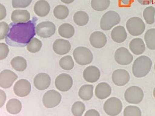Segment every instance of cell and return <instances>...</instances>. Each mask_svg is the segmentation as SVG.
<instances>
[{"instance_id":"6da1fadb","label":"cell","mask_w":155,"mask_h":116,"mask_svg":"<svg viewBox=\"0 0 155 116\" xmlns=\"http://www.w3.org/2000/svg\"><path fill=\"white\" fill-rule=\"evenodd\" d=\"M37 18L34 17L32 20L24 23H11L9 25V32L5 42L10 46L24 47L27 46L35 35Z\"/></svg>"},{"instance_id":"7a4b0ae2","label":"cell","mask_w":155,"mask_h":116,"mask_svg":"<svg viewBox=\"0 0 155 116\" xmlns=\"http://www.w3.org/2000/svg\"><path fill=\"white\" fill-rule=\"evenodd\" d=\"M152 67V61L147 56H140L134 62L132 72L136 78H143L147 76Z\"/></svg>"},{"instance_id":"3957f363","label":"cell","mask_w":155,"mask_h":116,"mask_svg":"<svg viewBox=\"0 0 155 116\" xmlns=\"http://www.w3.org/2000/svg\"><path fill=\"white\" fill-rule=\"evenodd\" d=\"M121 17L119 14L114 11H109L104 15L100 21V27L104 31L110 30L119 24Z\"/></svg>"},{"instance_id":"277c9868","label":"cell","mask_w":155,"mask_h":116,"mask_svg":"<svg viewBox=\"0 0 155 116\" xmlns=\"http://www.w3.org/2000/svg\"><path fill=\"white\" fill-rule=\"evenodd\" d=\"M73 56L77 63L85 66L92 63L93 56L89 49L84 47H78L74 50Z\"/></svg>"},{"instance_id":"5b68a950","label":"cell","mask_w":155,"mask_h":116,"mask_svg":"<svg viewBox=\"0 0 155 116\" xmlns=\"http://www.w3.org/2000/svg\"><path fill=\"white\" fill-rule=\"evenodd\" d=\"M126 28L130 34L139 36L143 34L146 29V25L142 19L137 17L131 18L127 22Z\"/></svg>"},{"instance_id":"8992f818","label":"cell","mask_w":155,"mask_h":116,"mask_svg":"<svg viewBox=\"0 0 155 116\" xmlns=\"http://www.w3.org/2000/svg\"><path fill=\"white\" fill-rule=\"evenodd\" d=\"M144 93L142 89L138 86H133L128 88L125 91V100L131 104L140 103L144 98Z\"/></svg>"},{"instance_id":"52a82bcc","label":"cell","mask_w":155,"mask_h":116,"mask_svg":"<svg viewBox=\"0 0 155 116\" xmlns=\"http://www.w3.org/2000/svg\"><path fill=\"white\" fill-rule=\"evenodd\" d=\"M103 108L106 114L109 116H117L122 112L123 105L119 99L112 97L105 102Z\"/></svg>"},{"instance_id":"ba28073f","label":"cell","mask_w":155,"mask_h":116,"mask_svg":"<svg viewBox=\"0 0 155 116\" xmlns=\"http://www.w3.org/2000/svg\"><path fill=\"white\" fill-rule=\"evenodd\" d=\"M62 96L59 92L51 90L46 92L43 98V103L45 107L52 109L60 103Z\"/></svg>"},{"instance_id":"9c48e42d","label":"cell","mask_w":155,"mask_h":116,"mask_svg":"<svg viewBox=\"0 0 155 116\" xmlns=\"http://www.w3.org/2000/svg\"><path fill=\"white\" fill-rule=\"evenodd\" d=\"M56 32V26L51 22H43L36 26V32L38 36L43 38L52 37Z\"/></svg>"},{"instance_id":"30bf717a","label":"cell","mask_w":155,"mask_h":116,"mask_svg":"<svg viewBox=\"0 0 155 116\" xmlns=\"http://www.w3.org/2000/svg\"><path fill=\"white\" fill-rule=\"evenodd\" d=\"M56 88L61 92L70 90L73 85V80L70 75L61 74L56 78L55 82Z\"/></svg>"},{"instance_id":"8fae6325","label":"cell","mask_w":155,"mask_h":116,"mask_svg":"<svg viewBox=\"0 0 155 116\" xmlns=\"http://www.w3.org/2000/svg\"><path fill=\"white\" fill-rule=\"evenodd\" d=\"M134 57L128 49L124 47L118 48L115 53V60L117 63L126 66L133 62Z\"/></svg>"},{"instance_id":"7c38bea8","label":"cell","mask_w":155,"mask_h":116,"mask_svg":"<svg viewBox=\"0 0 155 116\" xmlns=\"http://www.w3.org/2000/svg\"><path fill=\"white\" fill-rule=\"evenodd\" d=\"M17 78V75L14 72L10 70H4L0 74V86L4 89H9Z\"/></svg>"},{"instance_id":"4fadbf2b","label":"cell","mask_w":155,"mask_h":116,"mask_svg":"<svg viewBox=\"0 0 155 116\" xmlns=\"http://www.w3.org/2000/svg\"><path fill=\"white\" fill-rule=\"evenodd\" d=\"M112 79L114 84L117 86H124L128 83L130 76L127 71L124 69H117L112 74Z\"/></svg>"},{"instance_id":"5bb4252c","label":"cell","mask_w":155,"mask_h":116,"mask_svg":"<svg viewBox=\"0 0 155 116\" xmlns=\"http://www.w3.org/2000/svg\"><path fill=\"white\" fill-rule=\"evenodd\" d=\"M14 92L19 97H25L30 93L31 85L25 79H21L16 82L14 86Z\"/></svg>"},{"instance_id":"9a60e30c","label":"cell","mask_w":155,"mask_h":116,"mask_svg":"<svg viewBox=\"0 0 155 116\" xmlns=\"http://www.w3.org/2000/svg\"><path fill=\"white\" fill-rule=\"evenodd\" d=\"M51 78L47 74L39 73L37 75L34 79V85L36 89L41 91L45 90L51 85Z\"/></svg>"},{"instance_id":"2e32d148","label":"cell","mask_w":155,"mask_h":116,"mask_svg":"<svg viewBox=\"0 0 155 116\" xmlns=\"http://www.w3.org/2000/svg\"><path fill=\"white\" fill-rule=\"evenodd\" d=\"M90 42L94 48L101 49L106 44L107 38L104 33L100 31H96L91 35Z\"/></svg>"},{"instance_id":"e0dca14e","label":"cell","mask_w":155,"mask_h":116,"mask_svg":"<svg viewBox=\"0 0 155 116\" xmlns=\"http://www.w3.org/2000/svg\"><path fill=\"white\" fill-rule=\"evenodd\" d=\"M99 69L94 66H89L83 72V78L87 82L93 83L97 82L100 78Z\"/></svg>"},{"instance_id":"ac0fdd59","label":"cell","mask_w":155,"mask_h":116,"mask_svg":"<svg viewBox=\"0 0 155 116\" xmlns=\"http://www.w3.org/2000/svg\"><path fill=\"white\" fill-rule=\"evenodd\" d=\"M71 45L68 41L62 39H57L53 45L54 51L59 55L67 54L70 52Z\"/></svg>"},{"instance_id":"d6986e66","label":"cell","mask_w":155,"mask_h":116,"mask_svg":"<svg viewBox=\"0 0 155 116\" xmlns=\"http://www.w3.org/2000/svg\"><path fill=\"white\" fill-rule=\"evenodd\" d=\"M112 93L111 86L107 83L102 82L97 85L95 88V95L100 100H104L109 97Z\"/></svg>"},{"instance_id":"ffe728a7","label":"cell","mask_w":155,"mask_h":116,"mask_svg":"<svg viewBox=\"0 0 155 116\" xmlns=\"http://www.w3.org/2000/svg\"><path fill=\"white\" fill-rule=\"evenodd\" d=\"M111 38L114 42L122 43L126 40L128 34L123 26H118L115 27L111 33Z\"/></svg>"},{"instance_id":"44dd1931","label":"cell","mask_w":155,"mask_h":116,"mask_svg":"<svg viewBox=\"0 0 155 116\" xmlns=\"http://www.w3.org/2000/svg\"><path fill=\"white\" fill-rule=\"evenodd\" d=\"M34 11L37 16L43 17L47 16L50 11V6L45 0H39L35 4Z\"/></svg>"},{"instance_id":"7402d4cb","label":"cell","mask_w":155,"mask_h":116,"mask_svg":"<svg viewBox=\"0 0 155 116\" xmlns=\"http://www.w3.org/2000/svg\"><path fill=\"white\" fill-rule=\"evenodd\" d=\"M130 50L136 55H142L146 50L145 42L143 39L137 38L131 40L129 44Z\"/></svg>"},{"instance_id":"603a6c76","label":"cell","mask_w":155,"mask_h":116,"mask_svg":"<svg viewBox=\"0 0 155 116\" xmlns=\"http://www.w3.org/2000/svg\"><path fill=\"white\" fill-rule=\"evenodd\" d=\"M30 14L25 10H15L12 13L11 19L14 23H24L30 20Z\"/></svg>"},{"instance_id":"cb8c5ba5","label":"cell","mask_w":155,"mask_h":116,"mask_svg":"<svg viewBox=\"0 0 155 116\" xmlns=\"http://www.w3.org/2000/svg\"><path fill=\"white\" fill-rule=\"evenodd\" d=\"M22 105L20 101L17 99H12L8 101L6 105V110L9 113L16 115L22 110Z\"/></svg>"},{"instance_id":"d4e9b609","label":"cell","mask_w":155,"mask_h":116,"mask_svg":"<svg viewBox=\"0 0 155 116\" xmlns=\"http://www.w3.org/2000/svg\"><path fill=\"white\" fill-rule=\"evenodd\" d=\"M94 86L92 85H85L80 88L79 96L84 101H89L93 96Z\"/></svg>"},{"instance_id":"484cf974","label":"cell","mask_w":155,"mask_h":116,"mask_svg":"<svg viewBox=\"0 0 155 116\" xmlns=\"http://www.w3.org/2000/svg\"><path fill=\"white\" fill-rule=\"evenodd\" d=\"M58 32L62 37L69 39L74 35L75 29L72 25L65 23L59 27Z\"/></svg>"},{"instance_id":"4316f807","label":"cell","mask_w":155,"mask_h":116,"mask_svg":"<svg viewBox=\"0 0 155 116\" xmlns=\"http://www.w3.org/2000/svg\"><path fill=\"white\" fill-rule=\"evenodd\" d=\"M11 64L13 69L18 72H23L27 67V63L26 59L20 56L14 58L12 60Z\"/></svg>"},{"instance_id":"83f0119b","label":"cell","mask_w":155,"mask_h":116,"mask_svg":"<svg viewBox=\"0 0 155 116\" xmlns=\"http://www.w3.org/2000/svg\"><path fill=\"white\" fill-rule=\"evenodd\" d=\"M145 43L148 49L155 50V29H150L147 31L144 36Z\"/></svg>"},{"instance_id":"f1b7e54d","label":"cell","mask_w":155,"mask_h":116,"mask_svg":"<svg viewBox=\"0 0 155 116\" xmlns=\"http://www.w3.org/2000/svg\"><path fill=\"white\" fill-rule=\"evenodd\" d=\"M74 21L76 24L79 26H85L87 24L89 20V17L87 13L85 12H77L74 15Z\"/></svg>"},{"instance_id":"f546056e","label":"cell","mask_w":155,"mask_h":116,"mask_svg":"<svg viewBox=\"0 0 155 116\" xmlns=\"http://www.w3.org/2000/svg\"><path fill=\"white\" fill-rule=\"evenodd\" d=\"M54 15L56 18L59 20L66 19L69 15V9L64 5H58L54 9Z\"/></svg>"},{"instance_id":"4dcf8cb0","label":"cell","mask_w":155,"mask_h":116,"mask_svg":"<svg viewBox=\"0 0 155 116\" xmlns=\"http://www.w3.org/2000/svg\"><path fill=\"white\" fill-rule=\"evenodd\" d=\"M91 4L94 10L103 11L109 7L110 0H92Z\"/></svg>"},{"instance_id":"1f68e13d","label":"cell","mask_w":155,"mask_h":116,"mask_svg":"<svg viewBox=\"0 0 155 116\" xmlns=\"http://www.w3.org/2000/svg\"><path fill=\"white\" fill-rule=\"evenodd\" d=\"M143 17L147 24H153L155 21V8L153 6H149L144 9Z\"/></svg>"},{"instance_id":"d6a6232c","label":"cell","mask_w":155,"mask_h":116,"mask_svg":"<svg viewBox=\"0 0 155 116\" xmlns=\"http://www.w3.org/2000/svg\"><path fill=\"white\" fill-rule=\"evenodd\" d=\"M61 68L65 70H71L74 67L73 59L71 56H67L62 58L59 62Z\"/></svg>"},{"instance_id":"836d02e7","label":"cell","mask_w":155,"mask_h":116,"mask_svg":"<svg viewBox=\"0 0 155 116\" xmlns=\"http://www.w3.org/2000/svg\"><path fill=\"white\" fill-rule=\"evenodd\" d=\"M42 43L39 39L33 38L27 46V49L32 53H37L42 48Z\"/></svg>"},{"instance_id":"e575fe53","label":"cell","mask_w":155,"mask_h":116,"mask_svg":"<svg viewBox=\"0 0 155 116\" xmlns=\"http://www.w3.org/2000/svg\"><path fill=\"white\" fill-rule=\"evenodd\" d=\"M85 109L86 107L85 104L82 102L77 101L72 105L71 110L74 116H81L83 114L84 112H85Z\"/></svg>"},{"instance_id":"d590c367","label":"cell","mask_w":155,"mask_h":116,"mask_svg":"<svg viewBox=\"0 0 155 116\" xmlns=\"http://www.w3.org/2000/svg\"><path fill=\"white\" fill-rule=\"evenodd\" d=\"M124 116H141L142 112L139 108L136 106H128L124 111Z\"/></svg>"},{"instance_id":"8d00e7d4","label":"cell","mask_w":155,"mask_h":116,"mask_svg":"<svg viewBox=\"0 0 155 116\" xmlns=\"http://www.w3.org/2000/svg\"><path fill=\"white\" fill-rule=\"evenodd\" d=\"M32 0H12V4L14 8H25L31 4Z\"/></svg>"},{"instance_id":"74e56055","label":"cell","mask_w":155,"mask_h":116,"mask_svg":"<svg viewBox=\"0 0 155 116\" xmlns=\"http://www.w3.org/2000/svg\"><path fill=\"white\" fill-rule=\"evenodd\" d=\"M9 26L4 22H2L0 23V40H2L6 38L9 32Z\"/></svg>"},{"instance_id":"f35d334b","label":"cell","mask_w":155,"mask_h":116,"mask_svg":"<svg viewBox=\"0 0 155 116\" xmlns=\"http://www.w3.org/2000/svg\"><path fill=\"white\" fill-rule=\"evenodd\" d=\"M0 48H1L0 58H1V60H3L7 57L8 55L9 54V47L5 43H1L0 44Z\"/></svg>"},{"instance_id":"ab89813d","label":"cell","mask_w":155,"mask_h":116,"mask_svg":"<svg viewBox=\"0 0 155 116\" xmlns=\"http://www.w3.org/2000/svg\"><path fill=\"white\" fill-rule=\"evenodd\" d=\"M120 5L122 7H130L134 0H119Z\"/></svg>"},{"instance_id":"60d3db41","label":"cell","mask_w":155,"mask_h":116,"mask_svg":"<svg viewBox=\"0 0 155 116\" xmlns=\"http://www.w3.org/2000/svg\"><path fill=\"white\" fill-rule=\"evenodd\" d=\"M0 9H1V15H0V20L1 21L3 19H5L7 15V11L5 7L4 6H3V5H0Z\"/></svg>"},{"instance_id":"b9f144b4","label":"cell","mask_w":155,"mask_h":116,"mask_svg":"<svg viewBox=\"0 0 155 116\" xmlns=\"http://www.w3.org/2000/svg\"><path fill=\"white\" fill-rule=\"evenodd\" d=\"M100 116V114L96 110H90L87 111L85 114V116Z\"/></svg>"},{"instance_id":"7bdbcfd3","label":"cell","mask_w":155,"mask_h":116,"mask_svg":"<svg viewBox=\"0 0 155 116\" xmlns=\"http://www.w3.org/2000/svg\"><path fill=\"white\" fill-rule=\"evenodd\" d=\"M6 98L7 97L4 91L1 90V107H2V106L4 105L6 100Z\"/></svg>"},{"instance_id":"ee69618b","label":"cell","mask_w":155,"mask_h":116,"mask_svg":"<svg viewBox=\"0 0 155 116\" xmlns=\"http://www.w3.org/2000/svg\"><path fill=\"white\" fill-rule=\"evenodd\" d=\"M138 2L142 5H148L153 3V0H137Z\"/></svg>"},{"instance_id":"f6af8a7d","label":"cell","mask_w":155,"mask_h":116,"mask_svg":"<svg viewBox=\"0 0 155 116\" xmlns=\"http://www.w3.org/2000/svg\"><path fill=\"white\" fill-rule=\"evenodd\" d=\"M63 3L66 4H70L71 3H73L75 0H61Z\"/></svg>"},{"instance_id":"bcb514c9","label":"cell","mask_w":155,"mask_h":116,"mask_svg":"<svg viewBox=\"0 0 155 116\" xmlns=\"http://www.w3.org/2000/svg\"><path fill=\"white\" fill-rule=\"evenodd\" d=\"M153 95H154V97L155 98V87L154 88V91H153Z\"/></svg>"},{"instance_id":"7dc6e473","label":"cell","mask_w":155,"mask_h":116,"mask_svg":"<svg viewBox=\"0 0 155 116\" xmlns=\"http://www.w3.org/2000/svg\"><path fill=\"white\" fill-rule=\"evenodd\" d=\"M154 69H155V65H154Z\"/></svg>"}]
</instances>
